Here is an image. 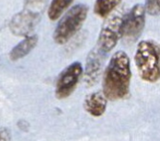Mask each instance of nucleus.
<instances>
[{
    "label": "nucleus",
    "instance_id": "1",
    "mask_svg": "<svg viewBox=\"0 0 160 141\" xmlns=\"http://www.w3.org/2000/svg\"><path fill=\"white\" fill-rule=\"evenodd\" d=\"M132 71L128 56L118 51L113 54L103 79V94L108 100L116 101L125 98L129 91Z\"/></svg>",
    "mask_w": 160,
    "mask_h": 141
},
{
    "label": "nucleus",
    "instance_id": "2",
    "mask_svg": "<svg viewBox=\"0 0 160 141\" xmlns=\"http://www.w3.org/2000/svg\"><path fill=\"white\" fill-rule=\"evenodd\" d=\"M134 61L142 80L149 83H155L159 80V46L155 41H140L136 48Z\"/></svg>",
    "mask_w": 160,
    "mask_h": 141
},
{
    "label": "nucleus",
    "instance_id": "3",
    "mask_svg": "<svg viewBox=\"0 0 160 141\" xmlns=\"http://www.w3.org/2000/svg\"><path fill=\"white\" fill-rule=\"evenodd\" d=\"M127 11L124 8L114 10L107 17L99 34L97 48L104 54L110 52L123 35V26Z\"/></svg>",
    "mask_w": 160,
    "mask_h": 141
},
{
    "label": "nucleus",
    "instance_id": "4",
    "mask_svg": "<svg viewBox=\"0 0 160 141\" xmlns=\"http://www.w3.org/2000/svg\"><path fill=\"white\" fill-rule=\"evenodd\" d=\"M88 7L84 4H79L72 7L58 23L54 31V40L58 44H64L73 38L84 23Z\"/></svg>",
    "mask_w": 160,
    "mask_h": 141
},
{
    "label": "nucleus",
    "instance_id": "5",
    "mask_svg": "<svg viewBox=\"0 0 160 141\" xmlns=\"http://www.w3.org/2000/svg\"><path fill=\"white\" fill-rule=\"evenodd\" d=\"M146 20V10L141 4H136L132 9L127 13L122 38L128 43H132L138 39L143 32Z\"/></svg>",
    "mask_w": 160,
    "mask_h": 141
},
{
    "label": "nucleus",
    "instance_id": "6",
    "mask_svg": "<svg viewBox=\"0 0 160 141\" xmlns=\"http://www.w3.org/2000/svg\"><path fill=\"white\" fill-rule=\"evenodd\" d=\"M82 74L81 63L75 62L65 67L59 75L56 83V96L59 99L67 98L76 88Z\"/></svg>",
    "mask_w": 160,
    "mask_h": 141
},
{
    "label": "nucleus",
    "instance_id": "7",
    "mask_svg": "<svg viewBox=\"0 0 160 141\" xmlns=\"http://www.w3.org/2000/svg\"><path fill=\"white\" fill-rule=\"evenodd\" d=\"M41 13L24 8L10 21L9 27L16 36H27L30 34L40 20Z\"/></svg>",
    "mask_w": 160,
    "mask_h": 141
},
{
    "label": "nucleus",
    "instance_id": "8",
    "mask_svg": "<svg viewBox=\"0 0 160 141\" xmlns=\"http://www.w3.org/2000/svg\"><path fill=\"white\" fill-rule=\"evenodd\" d=\"M105 57L106 54L100 51L97 47L92 49L88 54L84 72V83L86 86L91 87L98 82L103 69Z\"/></svg>",
    "mask_w": 160,
    "mask_h": 141
},
{
    "label": "nucleus",
    "instance_id": "9",
    "mask_svg": "<svg viewBox=\"0 0 160 141\" xmlns=\"http://www.w3.org/2000/svg\"><path fill=\"white\" fill-rule=\"evenodd\" d=\"M108 105V99L103 92H93L87 95L84 99V108L88 113L94 117L103 115L106 111Z\"/></svg>",
    "mask_w": 160,
    "mask_h": 141
},
{
    "label": "nucleus",
    "instance_id": "10",
    "mask_svg": "<svg viewBox=\"0 0 160 141\" xmlns=\"http://www.w3.org/2000/svg\"><path fill=\"white\" fill-rule=\"evenodd\" d=\"M38 41V38L37 35L29 36L25 38L17 46H14L12 49V51L10 52V59L12 61H18L24 58L25 56H27L37 46Z\"/></svg>",
    "mask_w": 160,
    "mask_h": 141
},
{
    "label": "nucleus",
    "instance_id": "11",
    "mask_svg": "<svg viewBox=\"0 0 160 141\" xmlns=\"http://www.w3.org/2000/svg\"><path fill=\"white\" fill-rule=\"evenodd\" d=\"M122 0H96L94 12L100 18H107L109 13L116 10Z\"/></svg>",
    "mask_w": 160,
    "mask_h": 141
},
{
    "label": "nucleus",
    "instance_id": "12",
    "mask_svg": "<svg viewBox=\"0 0 160 141\" xmlns=\"http://www.w3.org/2000/svg\"><path fill=\"white\" fill-rule=\"evenodd\" d=\"M74 0H52L49 9L48 17L51 20H57L73 3Z\"/></svg>",
    "mask_w": 160,
    "mask_h": 141
},
{
    "label": "nucleus",
    "instance_id": "13",
    "mask_svg": "<svg viewBox=\"0 0 160 141\" xmlns=\"http://www.w3.org/2000/svg\"><path fill=\"white\" fill-rule=\"evenodd\" d=\"M24 8L41 13L43 10H44L45 6L47 5L48 0H24Z\"/></svg>",
    "mask_w": 160,
    "mask_h": 141
},
{
    "label": "nucleus",
    "instance_id": "14",
    "mask_svg": "<svg viewBox=\"0 0 160 141\" xmlns=\"http://www.w3.org/2000/svg\"><path fill=\"white\" fill-rule=\"evenodd\" d=\"M160 9V0H146L145 10L151 16H157Z\"/></svg>",
    "mask_w": 160,
    "mask_h": 141
},
{
    "label": "nucleus",
    "instance_id": "15",
    "mask_svg": "<svg viewBox=\"0 0 160 141\" xmlns=\"http://www.w3.org/2000/svg\"><path fill=\"white\" fill-rule=\"evenodd\" d=\"M0 141H11V133L7 129H0Z\"/></svg>",
    "mask_w": 160,
    "mask_h": 141
}]
</instances>
